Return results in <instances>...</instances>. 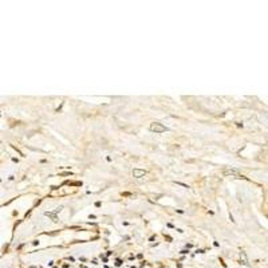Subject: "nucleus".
Instances as JSON below:
<instances>
[{
	"instance_id": "f257e3e1",
	"label": "nucleus",
	"mask_w": 268,
	"mask_h": 268,
	"mask_svg": "<svg viewBox=\"0 0 268 268\" xmlns=\"http://www.w3.org/2000/svg\"><path fill=\"white\" fill-rule=\"evenodd\" d=\"M150 130L152 132H154V133H164V132H166V128L164 125H161V124H152L150 125Z\"/></svg>"
},
{
	"instance_id": "f03ea898",
	"label": "nucleus",
	"mask_w": 268,
	"mask_h": 268,
	"mask_svg": "<svg viewBox=\"0 0 268 268\" xmlns=\"http://www.w3.org/2000/svg\"><path fill=\"white\" fill-rule=\"evenodd\" d=\"M224 174H225V176H235V177H237V178H241V177H243V176H241L236 169H225V170H224Z\"/></svg>"
},
{
	"instance_id": "7ed1b4c3",
	"label": "nucleus",
	"mask_w": 268,
	"mask_h": 268,
	"mask_svg": "<svg viewBox=\"0 0 268 268\" xmlns=\"http://www.w3.org/2000/svg\"><path fill=\"white\" fill-rule=\"evenodd\" d=\"M133 176H134V177H137V178H140V177H142V176H145V170L136 169V170L133 172Z\"/></svg>"
}]
</instances>
